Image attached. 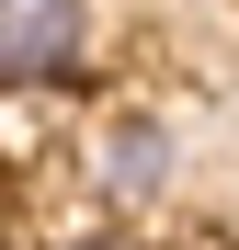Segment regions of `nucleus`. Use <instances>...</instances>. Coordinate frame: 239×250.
Segmentation results:
<instances>
[{
  "label": "nucleus",
  "mask_w": 239,
  "mask_h": 250,
  "mask_svg": "<svg viewBox=\"0 0 239 250\" xmlns=\"http://www.w3.org/2000/svg\"><path fill=\"white\" fill-rule=\"evenodd\" d=\"M91 68V0H0V91H68Z\"/></svg>",
  "instance_id": "nucleus-1"
},
{
  "label": "nucleus",
  "mask_w": 239,
  "mask_h": 250,
  "mask_svg": "<svg viewBox=\"0 0 239 250\" xmlns=\"http://www.w3.org/2000/svg\"><path fill=\"white\" fill-rule=\"evenodd\" d=\"M171 182V125H148V114H126L103 137V193H159Z\"/></svg>",
  "instance_id": "nucleus-2"
},
{
  "label": "nucleus",
  "mask_w": 239,
  "mask_h": 250,
  "mask_svg": "<svg viewBox=\"0 0 239 250\" xmlns=\"http://www.w3.org/2000/svg\"><path fill=\"white\" fill-rule=\"evenodd\" d=\"M68 250H148V239H126V228H91V239H68Z\"/></svg>",
  "instance_id": "nucleus-3"
},
{
  "label": "nucleus",
  "mask_w": 239,
  "mask_h": 250,
  "mask_svg": "<svg viewBox=\"0 0 239 250\" xmlns=\"http://www.w3.org/2000/svg\"><path fill=\"white\" fill-rule=\"evenodd\" d=\"M0 250H12V239H0Z\"/></svg>",
  "instance_id": "nucleus-4"
}]
</instances>
